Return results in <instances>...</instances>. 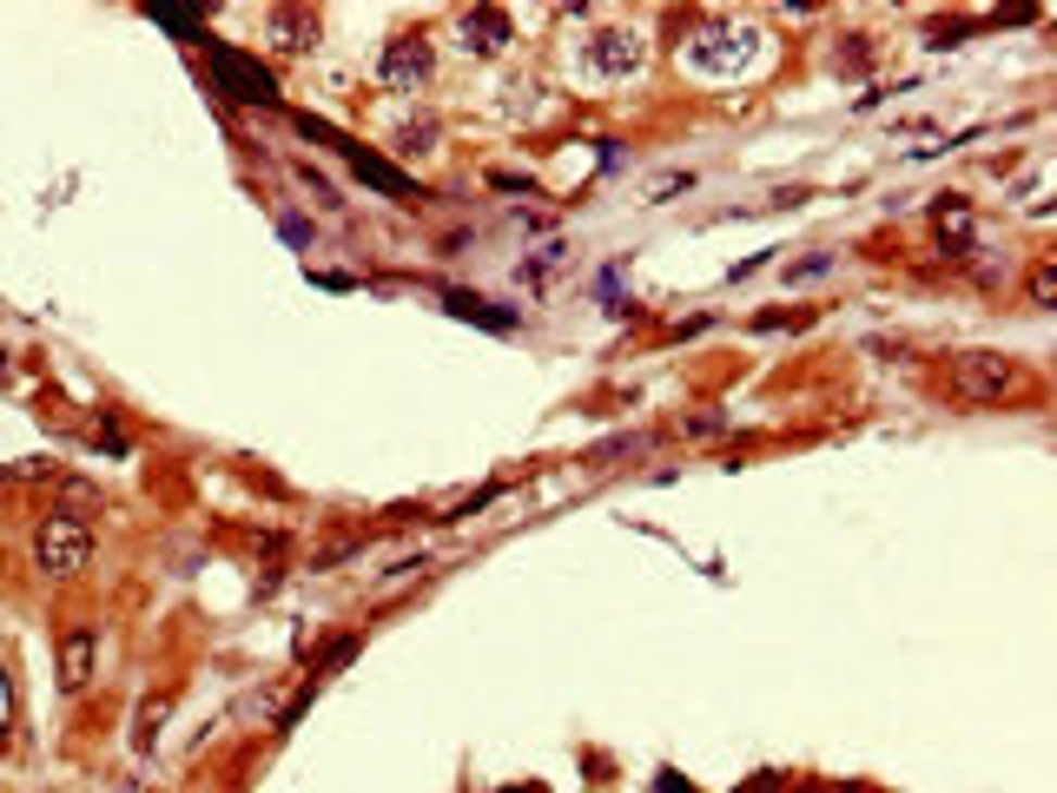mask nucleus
I'll return each mask as SVG.
<instances>
[{
  "label": "nucleus",
  "instance_id": "f257e3e1",
  "mask_svg": "<svg viewBox=\"0 0 1057 793\" xmlns=\"http://www.w3.org/2000/svg\"><path fill=\"white\" fill-rule=\"evenodd\" d=\"M945 383L965 404H1011V396H1024V364L1005 351H952Z\"/></svg>",
  "mask_w": 1057,
  "mask_h": 793
},
{
  "label": "nucleus",
  "instance_id": "f03ea898",
  "mask_svg": "<svg viewBox=\"0 0 1057 793\" xmlns=\"http://www.w3.org/2000/svg\"><path fill=\"white\" fill-rule=\"evenodd\" d=\"M87 563H93V529L79 523V516H47L34 529V569L40 576L66 582V576H79Z\"/></svg>",
  "mask_w": 1057,
  "mask_h": 793
},
{
  "label": "nucleus",
  "instance_id": "7ed1b4c3",
  "mask_svg": "<svg viewBox=\"0 0 1057 793\" xmlns=\"http://www.w3.org/2000/svg\"><path fill=\"white\" fill-rule=\"evenodd\" d=\"M93 668H100V634L93 628H66L60 634V688L66 694H87L93 688Z\"/></svg>",
  "mask_w": 1057,
  "mask_h": 793
},
{
  "label": "nucleus",
  "instance_id": "20e7f679",
  "mask_svg": "<svg viewBox=\"0 0 1057 793\" xmlns=\"http://www.w3.org/2000/svg\"><path fill=\"white\" fill-rule=\"evenodd\" d=\"M747 47H754V34H741V27H701L688 53H694V66H707V73H734V66H741L734 53H747Z\"/></svg>",
  "mask_w": 1057,
  "mask_h": 793
},
{
  "label": "nucleus",
  "instance_id": "39448f33",
  "mask_svg": "<svg viewBox=\"0 0 1057 793\" xmlns=\"http://www.w3.org/2000/svg\"><path fill=\"white\" fill-rule=\"evenodd\" d=\"M212 73L225 79V87L238 93V100H278V87H272V73H259V66H246V60H238V53H225V47H212Z\"/></svg>",
  "mask_w": 1057,
  "mask_h": 793
},
{
  "label": "nucleus",
  "instance_id": "423d86ee",
  "mask_svg": "<svg viewBox=\"0 0 1057 793\" xmlns=\"http://www.w3.org/2000/svg\"><path fill=\"white\" fill-rule=\"evenodd\" d=\"M430 73V47L424 40H397L390 47V60H383V79L390 87H411V79H424Z\"/></svg>",
  "mask_w": 1057,
  "mask_h": 793
},
{
  "label": "nucleus",
  "instance_id": "0eeeda50",
  "mask_svg": "<svg viewBox=\"0 0 1057 793\" xmlns=\"http://www.w3.org/2000/svg\"><path fill=\"white\" fill-rule=\"evenodd\" d=\"M595 66L602 73H634L641 66V40L634 34H602L595 40Z\"/></svg>",
  "mask_w": 1057,
  "mask_h": 793
},
{
  "label": "nucleus",
  "instance_id": "6e6552de",
  "mask_svg": "<svg viewBox=\"0 0 1057 793\" xmlns=\"http://www.w3.org/2000/svg\"><path fill=\"white\" fill-rule=\"evenodd\" d=\"M450 311L476 317V325H490V331H509V325H516V317H509L503 304H490V298H469V291H450Z\"/></svg>",
  "mask_w": 1057,
  "mask_h": 793
},
{
  "label": "nucleus",
  "instance_id": "1a4fd4ad",
  "mask_svg": "<svg viewBox=\"0 0 1057 793\" xmlns=\"http://www.w3.org/2000/svg\"><path fill=\"white\" fill-rule=\"evenodd\" d=\"M939 238L945 246H971V205L965 199H939Z\"/></svg>",
  "mask_w": 1057,
  "mask_h": 793
},
{
  "label": "nucleus",
  "instance_id": "9d476101",
  "mask_svg": "<svg viewBox=\"0 0 1057 793\" xmlns=\"http://www.w3.org/2000/svg\"><path fill=\"white\" fill-rule=\"evenodd\" d=\"M463 34H469V47H503V40H509V21H503V14H469Z\"/></svg>",
  "mask_w": 1057,
  "mask_h": 793
},
{
  "label": "nucleus",
  "instance_id": "9b49d317",
  "mask_svg": "<svg viewBox=\"0 0 1057 793\" xmlns=\"http://www.w3.org/2000/svg\"><path fill=\"white\" fill-rule=\"evenodd\" d=\"M166 714H173V701H166V694H152V701L139 707V747H152V728L166 721Z\"/></svg>",
  "mask_w": 1057,
  "mask_h": 793
},
{
  "label": "nucleus",
  "instance_id": "f8f14e48",
  "mask_svg": "<svg viewBox=\"0 0 1057 793\" xmlns=\"http://www.w3.org/2000/svg\"><path fill=\"white\" fill-rule=\"evenodd\" d=\"M1031 304H1057V265H1031Z\"/></svg>",
  "mask_w": 1057,
  "mask_h": 793
},
{
  "label": "nucleus",
  "instance_id": "ddd939ff",
  "mask_svg": "<svg viewBox=\"0 0 1057 793\" xmlns=\"http://www.w3.org/2000/svg\"><path fill=\"white\" fill-rule=\"evenodd\" d=\"M662 793H681V780H675V773H668V780H662Z\"/></svg>",
  "mask_w": 1057,
  "mask_h": 793
},
{
  "label": "nucleus",
  "instance_id": "4468645a",
  "mask_svg": "<svg viewBox=\"0 0 1057 793\" xmlns=\"http://www.w3.org/2000/svg\"><path fill=\"white\" fill-rule=\"evenodd\" d=\"M827 793H840V786H827Z\"/></svg>",
  "mask_w": 1057,
  "mask_h": 793
}]
</instances>
